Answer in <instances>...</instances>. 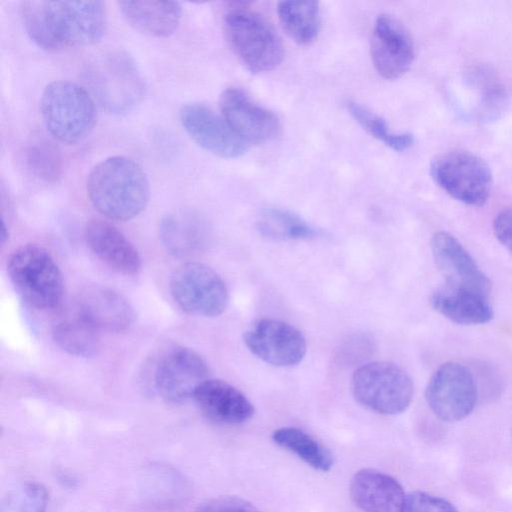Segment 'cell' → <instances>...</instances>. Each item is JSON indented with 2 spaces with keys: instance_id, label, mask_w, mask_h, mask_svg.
Listing matches in <instances>:
<instances>
[{
  "instance_id": "obj_1",
  "label": "cell",
  "mask_w": 512,
  "mask_h": 512,
  "mask_svg": "<svg viewBox=\"0 0 512 512\" xmlns=\"http://www.w3.org/2000/svg\"><path fill=\"white\" fill-rule=\"evenodd\" d=\"M20 14L30 39L47 51L95 44L107 26L106 6L99 0H25Z\"/></svg>"
},
{
  "instance_id": "obj_2",
  "label": "cell",
  "mask_w": 512,
  "mask_h": 512,
  "mask_svg": "<svg viewBox=\"0 0 512 512\" xmlns=\"http://www.w3.org/2000/svg\"><path fill=\"white\" fill-rule=\"evenodd\" d=\"M86 190L94 208L117 221L138 216L150 198L144 170L126 156H111L97 163L88 175Z\"/></svg>"
},
{
  "instance_id": "obj_3",
  "label": "cell",
  "mask_w": 512,
  "mask_h": 512,
  "mask_svg": "<svg viewBox=\"0 0 512 512\" xmlns=\"http://www.w3.org/2000/svg\"><path fill=\"white\" fill-rule=\"evenodd\" d=\"M83 79L100 105L109 113L121 115L137 106L146 85L135 60L124 51H111L90 61Z\"/></svg>"
},
{
  "instance_id": "obj_4",
  "label": "cell",
  "mask_w": 512,
  "mask_h": 512,
  "mask_svg": "<svg viewBox=\"0 0 512 512\" xmlns=\"http://www.w3.org/2000/svg\"><path fill=\"white\" fill-rule=\"evenodd\" d=\"M40 112L48 132L58 141L76 144L84 140L96 123L95 102L77 83H49L40 99Z\"/></svg>"
},
{
  "instance_id": "obj_5",
  "label": "cell",
  "mask_w": 512,
  "mask_h": 512,
  "mask_svg": "<svg viewBox=\"0 0 512 512\" xmlns=\"http://www.w3.org/2000/svg\"><path fill=\"white\" fill-rule=\"evenodd\" d=\"M224 27L231 46L250 71L267 72L281 63V40L259 13L245 5H232L224 15Z\"/></svg>"
},
{
  "instance_id": "obj_6",
  "label": "cell",
  "mask_w": 512,
  "mask_h": 512,
  "mask_svg": "<svg viewBox=\"0 0 512 512\" xmlns=\"http://www.w3.org/2000/svg\"><path fill=\"white\" fill-rule=\"evenodd\" d=\"M7 268L15 290L27 304L38 310L54 309L60 304L64 292L62 274L45 249L22 246L11 255Z\"/></svg>"
},
{
  "instance_id": "obj_7",
  "label": "cell",
  "mask_w": 512,
  "mask_h": 512,
  "mask_svg": "<svg viewBox=\"0 0 512 512\" xmlns=\"http://www.w3.org/2000/svg\"><path fill=\"white\" fill-rule=\"evenodd\" d=\"M355 400L367 409L384 415L404 412L413 397V382L398 365L375 361L360 366L351 380Z\"/></svg>"
},
{
  "instance_id": "obj_8",
  "label": "cell",
  "mask_w": 512,
  "mask_h": 512,
  "mask_svg": "<svg viewBox=\"0 0 512 512\" xmlns=\"http://www.w3.org/2000/svg\"><path fill=\"white\" fill-rule=\"evenodd\" d=\"M435 183L454 199L482 206L489 199L493 178L488 164L465 150H451L435 157L430 165Z\"/></svg>"
},
{
  "instance_id": "obj_9",
  "label": "cell",
  "mask_w": 512,
  "mask_h": 512,
  "mask_svg": "<svg viewBox=\"0 0 512 512\" xmlns=\"http://www.w3.org/2000/svg\"><path fill=\"white\" fill-rule=\"evenodd\" d=\"M170 291L177 305L194 316H219L228 303L224 281L202 263L188 262L178 267L171 277Z\"/></svg>"
},
{
  "instance_id": "obj_10",
  "label": "cell",
  "mask_w": 512,
  "mask_h": 512,
  "mask_svg": "<svg viewBox=\"0 0 512 512\" xmlns=\"http://www.w3.org/2000/svg\"><path fill=\"white\" fill-rule=\"evenodd\" d=\"M209 369L194 350L173 346L162 351L152 364L153 390L165 401L183 403L208 379Z\"/></svg>"
},
{
  "instance_id": "obj_11",
  "label": "cell",
  "mask_w": 512,
  "mask_h": 512,
  "mask_svg": "<svg viewBox=\"0 0 512 512\" xmlns=\"http://www.w3.org/2000/svg\"><path fill=\"white\" fill-rule=\"evenodd\" d=\"M432 412L447 422L468 416L478 399V389L469 368L458 362L442 364L432 375L425 392Z\"/></svg>"
},
{
  "instance_id": "obj_12",
  "label": "cell",
  "mask_w": 512,
  "mask_h": 512,
  "mask_svg": "<svg viewBox=\"0 0 512 512\" xmlns=\"http://www.w3.org/2000/svg\"><path fill=\"white\" fill-rule=\"evenodd\" d=\"M243 339L251 353L274 366L296 365L306 353L307 345L303 334L281 320H258L245 332Z\"/></svg>"
},
{
  "instance_id": "obj_13",
  "label": "cell",
  "mask_w": 512,
  "mask_h": 512,
  "mask_svg": "<svg viewBox=\"0 0 512 512\" xmlns=\"http://www.w3.org/2000/svg\"><path fill=\"white\" fill-rule=\"evenodd\" d=\"M179 118L191 139L216 156L237 158L247 150L248 144L230 128L224 118L205 105L185 104L179 111Z\"/></svg>"
},
{
  "instance_id": "obj_14",
  "label": "cell",
  "mask_w": 512,
  "mask_h": 512,
  "mask_svg": "<svg viewBox=\"0 0 512 512\" xmlns=\"http://www.w3.org/2000/svg\"><path fill=\"white\" fill-rule=\"evenodd\" d=\"M370 53L373 65L385 79H396L412 65L415 48L405 27L389 15H380L375 21Z\"/></svg>"
},
{
  "instance_id": "obj_15",
  "label": "cell",
  "mask_w": 512,
  "mask_h": 512,
  "mask_svg": "<svg viewBox=\"0 0 512 512\" xmlns=\"http://www.w3.org/2000/svg\"><path fill=\"white\" fill-rule=\"evenodd\" d=\"M221 116L230 128L247 144L265 143L280 130L278 117L256 104L239 88H227L220 96Z\"/></svg>"
},
{
  "instance_id": "obj_16",
  "label": "cell",
  "mask_w": 512,
  "mask_h": 512,
  "mask_svg": "<svg viewBox=\"0 0 512 512\" xmlns=\"http://www.w3.org/2000/svg\"><path fill=\"white\" fill-rule=\"evenodd\" d=\"M431 250L447 286L489 295L490 280L453 235L444 231L435 233L431 240Z\"/></svg>"
},
{
  "instance_id": "obj_17",
  "label": "cell",
  "mask_w": 512,
  "mask_h": 512,
  "mask_svg": "<svg viewBox=\"0 0 512 512\" xmlns=\"http://www.w3.org/2000/svg\"><path fill=\"white\" fill-rule=\"evenodd\" d=\"M77 312L99 332H124L134 320V311L128 301L116 291L102 286H91L82 291Z\"/></svg>"
},
{
  "instance_id": "obj_18",
  "label": "cell",
  "mask_w": 512,
  "mask_h": 512,
  "mask_svg": "<svg viewBox=\"0 0 512 512\" xmlns=\"http://www.w3.org/2000/svg\"><path fill=\"white\" fill-rule=\"evenodd\" d=\"M85 238L92 252L107 266L123 275H135L142 266L136 247L107 221L93 219L85 227Z\"/></svg>"
},
{
  "instance_id": "obj_19",
  "label": "cell",
  "mask_w": 512,
  "mask_h": 512,
  "mask_svg": "<svg viewBox=\"0 0 512 512\" xmlns=\"http://www.w3.org/2000/svg\"><path fill=\"white\" fill-rule=\"evenodd\" d=\"M349 492L353 503L364 512H401L407 495L394 477L371 468L354 474Z\"/></svg>"
},
{
  "instance_id": "obj_20",
  "label": "cell",
  "mask_w": 512,
  "mask_h": 512,
  "mask_svg": "<svg viewBox=\"0 0 512 512\" xmlns=\"http://www.w3.org/2000/svg\"><path fill=\"white\" fill-rule=\"evenodd\" d=\"M192 399L207 418L221 424H241L254 414V407L246 396L219 379L205 380L195 390Z\"/></svg>"
},
{
  "instance_id": "obj_21",
  "label": "cell",
  "mask_w": 512,
  "mask_h": 512,
  "mask_svg": "<svg viewBox=\"0 0 512 512\" xmlns=\"http://www.w3.org/2000/svg\"><path fill=\"white\" fill-rule=\"evenodd\" d=\"M208 233L205 219L188 209L167 214L159 225L163 246L177 257H187L199 252L207 243Z\"/></svg>"
},
{
  "instance_id": "obj_22",
  "label": "cell",
  "mask_w": 512,
  "mask_h": 512,
  "mask_svg": "<svg viewBox=\"0 0 512 512\" xmlns=\"http://www.w3.org/2000/svg\"><path fill=\"white\" fill-rule=\"evenodd\" d=\"M120 11L137 31L153 37H168L179 26L182 10L175 1H120Z\"/></svg>"
},
{
  "instance_id": "obj_23",
  "label": "cell",
  "mask_w": 512,
  "mask_h": 512,
  "mask_svg": "<svg viewBox=\"0 0 512 512\" xmlns=\"http://www.w3.org/2000/svg\"><path fill=\"white\" fill-rule=\"evenodd\" d=\"M431 304L438 313L457 324H483L493 317L488 296L447 285L433 293Z\"/></svg>"
},
{
  "instance_id": "obj_24",
  "label": "cell",
  "mask_w": 512,
  "mask_h": 512,
  "mask_svg": "<svg viewBox=\"0 0 512 512\" xmlns=\"http://www.w3.org/2000/svg\"><path fill=\"white\" fill-rule=\"evenodd\" d=\"M277 13L283 30L297 44L308 46L317 39L321 27L317 1H282Z\"/></svg>"
},
{
  "instance_id": "obj_25",
  "label": "cell",
  "mask_w": 512,
  "mask_h": 512,
  "mask_svg": "<svg viewBox=\"0 0 512 512\" xmlns=\"http://www.w3.org/2000/svg\"><path fill=\"white\" fill-rule=\"evenodd\" d=\"M52 334L61 349L78 357L94 355L100 345V332L78 312L55 324Z\"/></svg>"
},
{
  "instance_id": "obj_26",
  "label": "cell",
  "mask_w": 512,
  "mask_h": 512,
  "mask_svg": "<svg viewBox=\"0 0 512 512\" xmlns=\"http://www.w3.org/2000/svg\"><path fill=\"white\" fill-rule=\"evenodd\" d=\"M273 441L294 453L312 468L327 472L333 466L331 452L317 439L295 427H282L272 434Z\"/></svg>"
},
{
  "instance_id": "obj_27",
  "label": "cell",
  "mask_w": 512,
  "mask_h": 512,
  "mask_svg": "<svg viewBox=\"0 0 512 512\" xmlns=\"http://www.w3.org/2000/svg\"><path fill=\"white\" fill-rule=\"evenodd\" d=\"M257 229L269 238L278 240H308L319 234L298 215L280 208H265L257 219Z\"/></svg>"
},
{
  "instance_id": "obj_28",
  "label": "cell",
  "mask_w": 512,
  "mask_h": 512,
  "mask_svg": "<svg viewBox=\"0 0 512 512\" xmlns=\"http://www.w3.org/2000/svg\"><path fill=\"white\" fill-rule=\"evenodd\" d=\"M347 108L363 129L392 150L401 152L413 145L414 137L412 134L391 132L386 121L367 107L355 101H349Z\"/></svg>"
},
{
  "instance_id": "obj_29",
  "label": "cell",
  "mask_w": 512,
  "mask_h": 512,
  "mask_svg": "<svg viewBox=\"0 0 512 512\" xmlns=\"http://www.w3.org/2000/svg\"><path fill=\"white\" fill-rule=\"evenodd\" d=\"M29 171L45 182H56L62 172V158L58 148L46 140L30 144L25 152Z\"/></svg>"
},
{
  "instance_id": "obj_30",
  "label": "cell",
  "mask_w": 512,
  "mask_h": 512,
  "mask_svg": "<svg viewBox=\"0 0 512 512\" xmlns=\"http://www.w3.org/2000/svg\"><path fill=\"white\" fill-rule=\"evenodd\" d=\"M48 494L37 482H25L8 492L1 512H45Z\"/></svg>"
},
{
  "instance_id": "obj_31",
  "label": "cell",
  "mask_w": 512,
  "mask_h": 512,
  "mask_svg": "<svg viewBox=\"0 0 512 512\" xmlns=\"http://www.w3.org/2000/svg\"><path fill=\"white\" fill-rule=\"evenodd\" d=\"M401 512H458L455 506L437 495L413 491L406 495Z\"/></svg>"
},
{
  "instance_id": "obj_32",
  "label": "cell",
  "mask_w": 512,
  "mask_h": 512,
  "mask_svg": "<svg viewBox=\"0 0 512 512\" xmlns=\"http://www.w3.org/2000/svg\"><path fill=\"white\" fill-rule=\"evenodd\" d=\"M193 512H260L249 501L236 496H220L200 504Z\"/></svg>"
},
{
  "instance_id": "obj_33",
  "label": "cell",
  "mask_w": 512,
  "mask_h": 512,
  "mask_svg": "<svg viewBox=\"0 0 512 512\" xmlns=\"http://www.w3.org/2000/svg\"><path fill=\"white\" fill-rule=\"evenodd\" d=\"M493 231L498 241L512 253V208L504 209L495 216Z\"/></svg>"
}]
</instances>
